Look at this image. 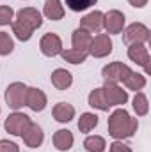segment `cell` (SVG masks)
<instances>
[{
  "label": "cell",
  "mask_w": 151,
  "mask_h": 152,
  "mask_svg": "<svg viewBox=\"0 0 151 152\" xmlns=\"http://www.w3.org/2000/svg\"><path fill=\"white\" fill-rule=\"evenodd\" d=\"M107 129L114 140L132 138L139 129V120L132 117L124 108H115L107 120Z\"/></svg>",
  "instance_id": "1"
},
{
  "label": "cell",
  "mask_w": 151,
  "mask_h": 152,
  "mask_svg": "<svg viewBox=\"0 0 151 152\" xmlns=\"http://www.w3.org/2000/svg\"><path fill=\"white\" fill-rule=\"evenodd\" d=\"M4 97H5V103H7V106H9L11 110L18 112L20 108H23V106H25L27 85H25V83H21V81H14V83H11V85L5 88V94H4Z\"/></svg>",
  "instance_id": "2"
},
{
  "label": "cell",
  "mask_w": 151,
  "mask_h": 152,
  "mask_svg": "<svg viewBox=\"0 0 151 152\" xmlns=\"http://www.w3.org/2000/svg\"><path fill=\"white\" fill-rule=\"evenodd\" d=\"M150 39H151V30L141 21H135V23L123 28V41L126 44H135V42L146 44V42H150Z\"/></svg>",
  "instance_id": "3"
},
{
  "label": "cell",
  "mask_w": 151,
  "mask_h": 152,
  "mask_svg": "<svg viewBox=\"0 0 151 152\" xmlns=\"http://www.w3.org/2000/svg\"><path fill=\"white\" fill-rule=\"evenodd\" d=\"M30 122L32 120L29 115L21 113V112H13L11 115H7V118L4 122V129L13 136H21L27 131V127L30 126Z\"/></svg>",
  "instance_id": "4"
},
{
  "label": "cell",
  "mask_w": 151,
  "mask_h": 152,
  "mask_svg": "<svg viewBox=\"0 0 151 152\" xmlns=\"http://www.w3.org/2000/svg\"><path fill=\"white\" fill-rule=\"evenodd\" d=\"M132 73L130 66L123 64V62H110L107 64L103 69H101V76L105 81H110V83H121L126 80V76Z\"/></svg>",
  "instance_id": "5"
},
{
  "label": "cell",
  "mask_w": 151,
  "mask_h": 152,
  "mask_svg": "<svg viewBox=\"0 0 151 152\" xmlns=\"http://www.w3.org/2000/svg\"><path fill=\"white\" fill-rule=\"evenodd\" d=\"M112 39L109 34H98L96 37L91 41V48H89V55H93L94 58H103L109 57L112 53Z\"/></svg>",
  "instance_id": "6"
},
{
  "label": "cell",
  "mask_w": 151,
  "mask_h": 152,
  "mask_svg": "<svg viewBox=\"0 0 151 152\" xmlns=\"http://www.w3.org/2000/svg\"><path fill=\"white\" fill-rule=\"evenodd\" d=\"M103 94H105V99L109 103V106H123L126 104L128 101V92L123 90L117 83H110V81H105L103 83Z\"/></svg>",
  "instance_id": "7"
},
{
  "label": "cell",
  "mask_w": 151,
  "mask_h": 152,
  "mask_svg": "<svg viewBox=\"0 0 151 152\" xmlns=\"http://www.w3.org/2000/svg\"><path fill=\"white\" fill-rule=\"evenodd\" d=\"M39 50H41V53L44 57H57L64 50L62 48V39L57 34H53V32H48L39 41Z\"/></svg>",
  "instance_id": "8"
},
{
  "label": "cell",
  "mask_w": 151,
  "mask_h": 152,
  "mask_svg": "<svg viewBox=\"0 0 151 152\" xmlns=\"http://www.w3.org/2000/svg\"><path fill=\"white\" fill-rule=\"evenodd\" d=\"M124 23H126V18L117 9H112L107 14H103V28L107 30L109 36L110 34H121L124 28Z\"/></svg>",
  "instance_id": "9"
},
{
  "label": "cell",
  "mask_w": 151,
  "mask_h": 152,
  "mask_svg": "<svg viewBox=\"0 0 151 152\" xmlns=\"http://www.w3.org/2000/svg\"><path fill=\"white\" fill-rule=\"evenodd\" d=\"M128 58L137 66L144 67L146 73H150V51L146 44H141V42L128 44Z\"/></svg>",
  "instance_id": "10"
},
{
  "label": "cell",
  "mask_w": 151,
  "mask_h": 152,
  "mask_svg": "<svg viewBox=\"0 0 151 152\" xmlns=\"http://www.w3.org/2000/svg\"><path fill=\"white\" fill-rule=\"evenodd\" d=\"M48 104V97L46 94L41 90V88H36V87H27V97H25V106H29L32 112H43Z\"/></svg>",
  "instance_id": "11"
},
{
  "label": "cell",
  "mask_w": 151,
  "mask_h": 152,
  "mask_svg": "<svg viewBox=\"0 0 151 152\" xmlns=\"http://www.w3.org/2000/svg\"><path fill=\"white\" fill-rule=\"evenodd\" d=\"M78 28H82L89 34H100L103 28V12L101 11H91L89 14H85L80 20Z\"/></svg>",
  "instance_id": "12"
},
{
  "label": "cell",
  "mask_w": 151,
  "mask_h": 152,
  "mask_svg": "<svg viewBox=\"0 0 151 152\" xmlns=\"http://www.w3.org/2000/svg\"><path fill=\"white\" fill-rule=\"evenodd\" d=\"M21 138H23V143L27 145V147H30V149H38L43 145V142H44V133H43V127L36 124V122H30V126L27 127V131L21 134Z\"/></svg>",
  "instance_id": "13"
},
{
  "label": "cell",
  "mask_w": 151,
  "mask_h": 152,
  "mask_svg": "<svg viewBox=\"0 0 151 152\" xmlns=\"http://www.w3.org/2000/svg\"><path fill=\"white\" fill-rule=\"evenodd\" d=\"M16 20L23 21L32 30H38L39 27L43 25V14L39 12L38 9H34V7H23V9H20L16 12Z\"/></svg>",
  "instance_id": "14"
},
{
  "label": "cell",
  "mask_w": 151,
  "mask_h": 152,
  "mask_svg": "<svg viewBox=\"0 0 151 152\" xmlns=\"http://www.w3.org/2000/svg\"><path fill=\"white\" fill-rule=\"evenodd\" d=\"M52 85L57 88V90H66L73 85V75L68 71V69H62V67H57L52 71Z\"/></svg>",
  "instance_id": "15"
},
{
  "label": "cell",
  "mask_w": 151,
  "mask_h": 152,
  "mask_svg": "<svg viewBox=\"0 0 151 152\" xmlns=\"http://www.w3.org/2000/svg\"><path fill=\"white\" fill-rule=\"evenodd\" d=\"M52 115L57 122L61 124H66V122H71L75 118V106L71 103H57L52 110Z\"/></svg>",
  "instance_id": "16"
},
{
  "label": "cell",
  "mask_w": 151,
  "mask_h": 152,
  "mask_svg": "<svg viewBox=\"0 0 151 152\" xmlns=\"http://www.w3.org/2000/svg\"><path fill=\"white\" fill-rule=\"evenodd\" d=\"M75 143V138H73V133L70 129H59L55 131L53 134V147L59 152H66L70 151Z\"/></svg>",
  "instance_id": "17"
},
{
  "label": "cell",
  "mask_w": 151,
  "mask_h": 152,
  "mask_svg": "<svg viewBox=\"0 0 151 152\" xmlns=\"http://www.w3.org/2000/svg\"><path fill=\"white\" fill-rule=\"evenodd\" d=\"M43 16L52 20V21H59L64 18V5L61 0H46L43 5Z\"/></svg>",
  "instance_id": "18"
},
{
  "label": "cell",
  "mask_w": 151,
  "mask_h": 152,
  "mask_svg": "<svg viewBox=\"0 0 151 152\" xmlns=\"http://www.w3.org/2000/svg\"><path fill=\"white\" fill-rule=\"evenodd\" d=\"M91 41H93V36L82 28H76L71 34V46L73 50H80V51H87L89 53V48H91Z\"/></svg>",
  "instance_id": "19"
},
{
  "label": "cell",
  "mask_w": 151,
  "mask_h": 152,
  "mask_svg": "<svg viewBox=\"0 0 151 152\" xmlns=\"http://www.w3.org/2000/svg\"><path fill=\"white\" fill-rule=\"evenodd\" d=\"M87 103H89V106H93V108H96V110H100V112H109V108H110L109 103H107V99H105V94H103V88H101V87L93 88V90L89 92Z\"/></svg>",
  "instance_id": "20"
},
{
  "label": "cell",
  "mask_w": 151,
  "mask_h": 152,
  "mask_svg": "<svg viewBox=\"0 0 151 152\" xmlns=\"http://www.w3.org/2000/svg\"><path fill=\"white\" fill-rule=\"evenodd\" d=\"M11 28H13V34L16 36V39L21 41V42H27L34 34V30L29 25H25L23 21H20V20H13L11 21Z\"/></svg>",
  "instance_id": "21"
},
{
  "label": "cell",
  "mask_w": 151,
  "mask_h": 152,
  "mask_svg": "<svg viewBox=\"0 0 151 152\" xmlns=\"http://www.w3.org/2000/svg\"><path fill=\"white\" fill-rule=\"evenodd\" d=\"M123 83H124V87H126L128 90H135V92H139V90H142V88L146 87L148 80H146V76L144 75H139V73L132 71L130 75L126 76V80H124Z\"/></svg>",
  "instance_id": "22"
},
{
  "label": "cell",
  "mask_w": 151,
  "mask_h": 152,
  "mask_svg": "<svg viewBox=\"0 0 151 152\" xmlns=\"http://www.w3.org/2000/svg\"><path fill=\"white\" fill-rule=\"evenodd\" d=\"M61 57H62L66 62H70V64H73V66H78V64H84V62L87 60L89 53H87V51H80V50L70 48V50H62V51H61Z\"/></svg>",
  "instance_id": "23"
},
{
  "label": "cell",
  "mask_w": 151,
  "mask_h": 152,
  "mask_svg": "<svg viewBox=\"0 0 151 152\" xmlns=\"http://www.w3.org/2000/svg\"><path fill=\"white\" fill-rule=\"evenodd\" d=\"M84 149L87 152H103L107 149V142L103 136L93 134V136H87L84 140Z\"/></svg>",
  "instance_id": "24"
},
{
  "label": "cell",
  "mask_w": 151,
  "mask_h": 152,
  "mask_svg": "<svg viewBox=\"0 0 151 152\" xmlns=\"http://www.w3.org/2000/svg\"><path fill=\"white\" fill-rule=\"evenodd\" d=\"M132 103H133L132 106H133L137 117H146L148 115V112H150V101H148V96L144 92H137Z\"/></svg>",
  "instance_id": "25"
},
{
  "label": "cell",
  "mask_w": 151,
  "mask_h": 152,
  "mask_svg": "<svg viewBox=\"0 0 151 152\" xmlns=\"http://www.w3.org/2000/svg\"><path fill=\"white\" fill-rule=\"evenodd\" d=\"M96 126H98V115L91 113V112H85V113L80 115V118H78L80 133H91Z\"/></svg>",
  "instance_id": "26"
},
{
  "label": "cell",
  "mask_w": 151,
  "mask_h": 152,
  "mask_svg": "<svg viewBox=\"0 0 151 152\" xmlns=\"http://www.w3.org/2000/svg\"><path fill=\"white\" fill-rule=\"evenodd\" d=\"M98 0H64L66 7L71 9L73 12H82V11H87L91 9L93 5H96Z\"/></svg>",
  "instance_id": "27"
},
{
  "label": "cell",
  "mask_w": 151,
  "mask_h": 152,
  "mask_svg": "<svg viewBox=\"0 0 151 152\" xmlns=\"http://www.w3.org/2000/svg\"><path fill=\"white\" fill-rule=\"evenodd\" d=\"M13 51H14V41H13V37L7 32L0 30V57L11 55Z\"/></svg>",
  "instance_id": "28"
},
{
  "label": "cell",
  "mask_w": 151,
  "mask_h": 152,
  "mask_svg": "<svg viewBox=\"0 0 151 152\" xmlns=\"http://www.w3.org/2000/svg\"><path fill=\"white\" fill-rule=\"evenodd\" d=\"M14 20V11L11 5H0V27L4 25H11V21Z\"/></svg>",
  "instance_id": "29"
},
{
  "label": "cell",
  "mask_w": 151,
  "mask_h": 152,
  "mask_svg": "<svg viewBox=\"0 0 151 152\" xmlns=\"http://www.w3.org/2000/svg\"><path fill=\"white\" fill-rule=\"evenodd\" d=\"M109 152H132V147L126 145L123 140H114L109 145Z\"/></svg>",
  "instance_id": "30"
},
{
  "label": "cell",
  "mask_w": 151,
  "mask_h": 152,
  "mask_svg": "<svg viewBox=\"0 0 151 152\" xmlns=\"http://www.w3.org/2000/svg\"><path fill=\"white\" fill-rule=\"evenodd\" d=\"M0 152H20V147H18L14 142L0 140Z\"/></svg>",
  "instance_id": "31"
},
{
  "label": "cell",
  "mask_w": 151,
  "mask_h": 152,
  "mask_svg": "<svg viewBox=\"0 0 151 152\" xmlns=\"http://www.w3.org/2000/svg\"><path fill=\"white\" fill-rule=\"evenodd\" d=\"M148 2L150 0H128V4L132 7H135V9H142L144 5H148Z\"/></svg>",
  "instance_id": "32"
},
{
  "label": "cell",
  "mask_w": 151,
  "mask_h": 152,
  "mask_svg": "<svg viewBox=\"0 0 151 152\" xmlns=\"http://www.w3.org/2000/svg\"><path fill=\"white\" fill-rule=\"evenodd\" d=\"M0 112H2V108H0Z\"/></svg>",
  "instance_id": "33"
}]
</instances>
